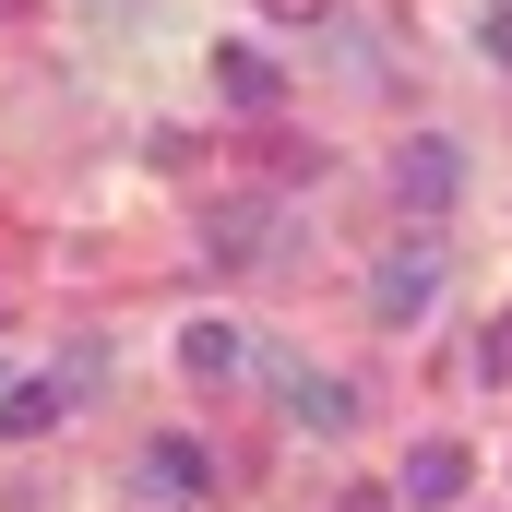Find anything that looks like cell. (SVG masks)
Returning a JSON list of instances; mask_svg holds the SVG:
<instances>
[{"instance_id": "cell-1", "label": "cell", "mask_w": 512, "mask_h": 512, "mask_svg": "<svg viewBox=\"0 0 512 512\" xmlns=\"http://www.w3.org/2000/svg\"><path fill=\"white\" fill-rule=\"evenodd\" d=\"M274 251H286V203H274V191L203 203V262H227V274H262Z\"/></svg>"}, {"instance_id": "cell-2", "label": "cell", "mask_w": 512, "mask_h": 512, "mask_svg": "<svg viewBox=\"0 0 512 512\" xmlns=\"http://www.w3.org/2000/svg\"><path fill=\"white\" fill-rule=\"evenodd\" d=\"M429 298H441V239H429V215H417V227L370 262V310H382V322H417Z\"/></svg>"}, {"instance_id": "cell-3", "label": "cell", "mask_w": 512, "mask_h": 512, "mask_svg": "<svg viewBox=\"0 0 512 512\" xmlns=\"http://www.w3.org/2000/svg\"><path fill=\"white\" fill-rule=\"evenodd\" d=\"M393 203H405V215H453V203H465V143H453V131L393 143Z\"/></svg>"}, {"instance_id": "cell-4", "label": "cell", "mask_w": 512, "mask_h": 512, "mask_svg": "<svg viewBox=\"0 0 512 512\" xmlns=\"http://www.w3.org/2000/svg\"><path fill=\"white\" fill-rule=\"evenodd\" d=\"M274 405H286V417H298V429H322V441H334V429H346V417H358V393H346V382H322V370H298V358H286V370H274Z\"/></svg>"}, {"instance_id": "cell-5", "label": "cell", "mask_w": 512, "mask_h": 512, "mask_svg": "<svg viewBox=\"0 0 512 512\" xmlns=\"http://www.w3.org/2000/svg\"><path fill=\"white\" fill-rule=\"evenodd\" d=\"M393 489H405V501H417V512H441V501H465V453H453V441H417V453H405V477H393Z\"/></svg>"}, {"instance_id": "cell-6", "label": "cell", "mask_w": 512, "mask_h": 512, "mask_svg": "<svg viewBox=\"0 0 512 512\" xmlns=\"http://www.w3.org/2000/svg\"><path fill=\"white\" fill-rule=\"evenodd\" d=\"M179 370H191V382H239V370H251V334H227V322H191V334H179Z\"/></svg>"}, {"instance_id": "cell-7", "label": "cell", "mask_w": 512, "mask_h": 512, "mask_svg": "<svg viewBox=\"0 0 512 512\" xmlns=\"http://www.w3.org/2000/svg\"><path fill=\"white\" fill-rule=\"evenodd\" d=\"M215 84H227V108H274V60L262 48H215Z\"/></svg>"}, {"instance_id": "cell-8", "label": "cell", "mask_w": 512, "mask_h": 512, "mask_svg": "<svg viewBox=\"0 0 512 512\" xmlns=\"http://www.w3.org/2000/svg\"><path fill=\"white\" fill-rule=\"evenodd\" d=\"M143 477H155L167 501H191V489H215V465H203L191 441H155V453H143Z\"/></svg>"}, {"instance_id": "cell-9", "label": "cell", "mask_w": 512, "mask_h": 512, "mask_svg": "<svg viewBox=\"0 0 512 512\" xmlns=\"http://www.w3.org/2000/svg\"><path fill=\"white\" fill-rule=\"evenodd\" d=\"M72 393H36V382H0V441H24V429H48Z\"/></svg>"}, {"instance_id": "cell-10", "label": "cell", "mask_w": 512, "mask_h": 512, "mask_svg": "<svg viewBox=\"0 0 512 512\" xmlns=\"http://www.w3.org/2000/svg\"><path fill=\"white\" fill-rule=\"evenodd\" d=\"M477 382H512V322H489V334H477Z\"/></svg>"}, {"instance_id": "cell-11", "label": "cell", "mask_w": 512, "mask_h": 512, "mask_svg": "<svg viewBox=\"0 0 512 512\" xmlns=\"http://www.w3.org/2000/svg\"><path fill=\"white\" fill-rule=\"evenodd\" d=\"M477 48H489V60L512 72V0H489V12H477Z\"/></svg>"}, {"instance_id": "cell-12", "label": "cell", "mask_w": 512, "mask_h": 512, "mask_svg": "<svg viewBox=\"0 0 512 512\" xmlns=\"http://www.w3.org/2000/svg\"><path fill=\"white\" fill-rule=\"evenodd\" d=\"M262 12H274V24H322V0H262Z\"/></svg>"}, {"instance_id": "cell-13", "label": "cell", "mask_w": 512, "mask_h": 512, "mask_svg": "<svg viewBox=\"0 0 512 512\" xmlns=\"http://www.w3.org/2000/svg\"><path fill=\"white\" fill-rule=\"evenodd\" d=\"M334 512H393V489H346V501H334Z\"/></svg>"}, {"instance_id": "cell-14", "label": "cell", "mask_w": 512, "mask_h": 512, "mask_svg": "<svg viewBox=\"0 0 512 512\" xmlns=\"http://www.w3.org/2000/svg\"><path fill=\"white\" fill-rule=\"evenodd\" d=\"M0 12H24V0H0Z\"/></svg>"}]
</instances>
